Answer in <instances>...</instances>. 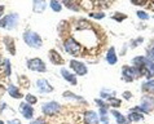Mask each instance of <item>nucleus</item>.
Segmentation results:
<instances>
[{
  "label": "nucleus",
  "instance_id": "obj_16",
  "mask_svg": "<svg viewBox=\"0 0 154 124\" xmlns=\"http://www.w3.org/2000/svg\"><path fill=\"white\" fill-rule=\"evenodd\" d=\"M4 44H5V48L8 49V52L11 54H16V47H14V39L12 36H5L4 38Z\"/></svg>",
  "mask_w": 154,
  "mask_h": 124
},
{
  "label": "nucleus",
  "instance_id": "obj_9",
  "mask_svg": "<svg viewBox=\"0 0 154 124\" xmlns=\"http://www.w3.org/2000/svg\"><path fill=\"white\" fill-rule=\"evenodd\" d=\"M36 89L43 95H48V93L53 92V87L51 85V83L47 79H38L36 80Z\"/></svg>",
  "mask_w": 154,
  "mask_h": 124
},
{
  "label": "nucleus",
  "instance_id": "obj_8",
  "mask_svg": "<svg viewBox=\"0 0 154 124\" xmlns=\"http://www.w3.org/2000/svg\"><path fill=\"white\" fill-rule=\"evenodd\" d=\"M70 67H71V70L79 76H84L88 72L87 66H85L83 62L76 61V59H71L70 61Z\"/></svg>",
  "mask_w": 154,
  "mask_h": 124
},
{
  "label": "nucleus",
  "instance_id": "obj_23",
  "mask_svg": "<svg viewBox=\"0 0 154 124\" xmlns=\"http://www.w3.org/2000/svg\"><path fill=\"white\" fill-rule=\"evenodd\" d=\"M121 104H122L121 100L115 98L114 96L108 98V105H109V106H112V107H119V106H121Z\"/></svg>",
  "mask_w": 154,
  "mask_h": 124
},
{
  "label": "nucleus",
  "instance_id": "obj_39",
  "mask_svg": "<svg viewBox=\"0 0 154 124\" xmlns=\"http://www.w3.org/2000/svg\"><path fill=\"white\" fill-rule=\"evenodd\" d=\"M4 61H5V59H4V58L2 57V56H0V65H3V63H4Z\"/></svg>",
  "mask_w": 154,
  "mask_h": 124
},
{
  "label": "nucleus",
  "instance_id": "obj_5",
  "mask_svg": "<svg viewBox=\"0 0 154 124\" xmlns=\"http://www.w3.org/2000/svg\"><path fill=\"white\" fill-rule=\"evenodd\" d=\"M61 110V105L56 101H51V102H45L44 105L42 106V111L43 114L47 115V116H53V115H57Z\"/></svg>",
  "mask_w": 154,
  "mask_h": 124
},
{
  "label": "nucleus",
  "instance_id": "obj_26",
  "mask_svg": "<svg viewBox=\"0 0 154 124\" xmlns=\"http://www.w3.org/2000/svg\"><path fill=\"white\" fill-rule=\"evenodd\" d=\"M65 98H74V100H76V101H84L83 100V97H80V96H76V95H74L72 92H70V91H67V92H63V95H62Z\"/></svg>",
  "mask_w": 154,
  "mask_h": 124
},
{
  "label": "nucleus",
  "instance_id": "obj_32",
  "mask_svg": "<svg viewBox=\"0 0 154 124\" xmlns=\"http://www.w3.org/2000/svg\"><path fill=\"white\" fill-rule=\"evenodd\" d=\"M89 16H91L92 18H96V20H101V18H104V17H105V13H102V12H98V13H91Z\"/></svg>",
  "mask_w": 154,
  "mask_h": 124
},
{
  "label": "nucleus",
  "instance_id": "obj_30",
  "mask_svg": "<svg viewBox=\"0 0 154 124\" xmlns=\"http://www.w3.org/2000/svg\"><path fill=\"white\" fill-rule=\"evenodd\" d=\"M30 124H47V122H45L44 118H36V119H34V120L30 122Z\"/></svg>",
  "mask_w": 154,
  "mask_h": 124
},
{
  "label": "nucleus",
  "instance_id": "obj_11",
  "mask_svg": "<svg viewBox=\"0 0 154 124\" xmlns=\"http://www.w3.org/2000/svg\"><path fill=\"white\" fill-rule=\"evenodd\" d=\"M84 123L85 124H98L100 123V116L92 110L85 111L84 113Z\"/></svg>",
  "mask_w": 154,
  "mask_h": 124
},
{
  "label": "nucleus",
  "instance_id": "obj_14",
  "mask_svg": "<svg viewBox=\"0 0 154 124\" xmlns=\"http://www.w3.org/2000/svg\"><path fill=\"white\" fill-rule=\"evenodd\" d=\"M47 8V0H32V11L35 13H43Z\"/></svg>",
  "mask_w": 154,
  "mask_h": 124
},
{
  "label": "nucleus",
  "instance_id": "obj_17",
  "mask_svg": "<svg viewBox=\"0 0 154 124\" xmlns=\"http://www.w3.org/2000/svg\"><path fill=\"white\" fill-rule=\"evenodd\" d=\"M106 61H108L109 65H115L118 61V57H117V53H115V48L114 47H110L108 53H106Z\"/></svg>",
  "mask_w": 154,
  "mask_h": 124
},
{
  "label": "nucleus",
  "instance_id": "obj_19",
  "mask_svg": "<svg viewBox=\"0 0 154 124\" xmlns=\"http://www.w3.org/2000/svg\"><path fill=\"white\" fill-rule=\"evenodd\" d=\"M8 93H9V96L12 98H17V100H20V98L23 97V95L21 93V91L16 87V85H13V84H11L9 87H8Z\"/></svg>",
  "mask_w": 154,
  "mask_h": 124
},
{
  "label": "nucleus",
  "instance_id": "obj_20",
  "mask_svg": "<svg viewBox=\"0 0 154 124\" xmlns=\"http://www.w3.org/2000/svg\"><path fill=\"white\" fill-rule=\"evenodd\" d=\"M62 3H63V5H66L71 11H78L79 9L78 0H62Z\"/></svg>",
  "mask_w": 154,
  "mask_h": 124
},
{
  "label": "nucleus",
  "instance_id": "obj_36",
  "mask_svg": "<svg viewBox=\"0 0 154 124\" xmlns=\"http://www.w3.org/2000/svg\"><path fill=\"white\" fill-rule=\"evenodd\" d=\"M8 124H21V122L18 120V119H12V120L8 122Z\"/></svg>",
  "mask_w": 154,
  "mask_h": 124
},
{
  "label": "nucleus",
  "instance_id": "obj_41",
  "mask_svg": "<svg viewBox=\"0 0 154 124\" xmlns=\"http://www.w3.org/2000/svg\"><path fill=\"white\" fill-rule=\"evenodd\" d=\"M152 92H153V93H154V89H153V91H152Z\"/></svg>",
  "mask_w": 154,
  "mask_h": 124
},
{
  "label": "nucleus",
  "instance_id": "obj_37",
  "mask_svg": "<svg viewBox=\"0 0 154 124\" xmlns=\"http://www.w3.org/2000/svg\"><path fill=\"white\" fill-rule=\"evenodd\" d=\"M132 97V95H131V92H125V98L126 100H130V98Z\"/></svg>",
  "mask_w": 154,
  "mask_h": 124
},
{
  "label": "nucleus",
  "instance_id": "obj_1",
  "mask_svg": "<svg viewBox=\"0 0 154 124\" xmlns=\"http://www.w3.org/2000/svg\"><path fill=\"white\" fill-rule=\"evenodd\" d=\"M143 76V71L135 66H123L122 67V78L125 82L131 83L134 82L135 79Z\"/></svg>",
  "mask_w": 154,
  "mask_h": 124
},
{
  "label": "nucleus",
  "instance_id": "obj_13",
  "mask_svg": "<svg viewBox=\"0 0 154 124\" xmlns=\"http://www.w3.org/2000/svg\"><path fill=\"white\" fill-rule=\"evenodd\" d=\"M149 62V59L146 57H144V56H139V57H135L134 59H132V63H134L135 67H137V69H140L141 71H143L145 67H146Z\"/></svg>",
  "mask_w": 154,
  "mask_h": 124
},
{
  "label": "nucleus",
  "instance_id": "obj_21",
  "mask_svg": "<svg viewBox=\"0 0 154 124\" xmlns=\"http://www.w3.org/2000/svg\"><path fill=\"white\" fill-rule=\"evenodd\" d=\"M112 114L114 115V118L117 119V123H118V124H126V123H127V119L123 116L121 113H118L117 110H112Z\"/></svg>",
  "mask_w": 154,
  "mask_h": 124
},
{
  "label": "nucleus",
  "instance_id": "obj_22",
  "mask_svg": "<svg viewBox=\"0 0 154 124\" xmlns=\"http://www.w3.org/2000/svg\"><path fill=\"white\" fill-rule=\"evenodd\" d=\"M49 7L52 8V11L53 12H61L62 11V4L58 2V0H51V3H49Z\"/></svg>",
  "mask_w": 154,
  "mask_h": 124
},
{
  "label": "nucleus",
  "instance_id": "obj_6",
  "mask_svg": "<svg viewBox=\"0 0 154 124\" xmlns=\"http://www.w3.org/2000/svg\"><path fill=\"white\" fill-rule=\"evenodd\" d=\"M27 69L31 70V71H35V72H45L47 71V66L45 63L43 62L42 58H30L27 59Z\"/></svg>",
  "mask_w": 154,
  "mask_h": 124
},
{
  "label": "nucleus",
  "instance_id": "obj_31",
  "mask_svg": "<svg viewBox=\"0 0 154 124\" xmlns=\"http://www.w3.org/2000/svg\"><path fill=\"white\" fill-rule=\"evenodd\" d=\"M131 3L134 4V5H140V7H143V5H145V4L148 3V0H131Z\"/></svg>",
  "mask_w": 154,
  "mask_h": 124
},
{
  "label": "nucleus",
  "instance_id": "obj_28",
  "mask_svg": "<svg viewBox=\"0 0 154 124\" xmlns=\"http://www.w3.org/2000/svg\"><path fill=\"white\" fill-rule=\"evenodd\" d=\"M136 14H137L139 18H140V20H143V21L149 20V14H148V13H145L144 11H137V12H136Z\"/></svg>",
  "mask_w": 154,
  "mask_h": 124
},
{
  "label": "nucleus",
  "instance_id": "obj_4",
  "mask_svg": "<svg viewBox=\"0 0 154 124\" xmlns=\"http://www.w3.org/2000/svg\"><path fill=\"white\" fill-rule=\"evenodd\" d=\"M63 48H65L66 53L70 54V56H78L80 53L79 43L75 39H72V38H67V39L63 41Z\"/></svg>",
  "mask_w": 154,
  "mask_h": 124
},
{
  "label": "nucleus",
  "instance_id": "obj_24",
  "mask_svg": "<svg viewBox=\"0 0 154 124\" xmlns=\"http://www.w3.org/2000/svg\"><path fill=\"white\" fill-rule=\"evenodd\" d=\"M154 89V80H148L146 83H144L143 84V91L144 92H152Z\"/></svg>",
  "mask_w": 154,
  "mask_h": 124
},
{
  "label": "nucleus",
  "instance_id": "obj_10",
  "mask_svg": "<svg viewBox=\"0 0 154 124\" xmlns=\"http://www.w3.org/2000/svg\"><path fill=\"white\" fill-rule=\"evenodd\" d=\"M20 113L22 114V116L25 119H32L34 118V109L31 105L26 104V102H22L20 105Z\"/></svg>",
  "mask_w": 154,
  "mask_h": 124
},
{
  "label": "nucleus",
  "instance_id": "obj_27",
  "mask_svg": "<svg viewBox=\"0 0 154 124\" xmlns=\"http://www.w3.org/2000/svg\"><path fill=\"white\" fill-rule=\"evenodd\" d=\"M3 66H4V72H5V75L9 76L11 72H12V70H11V61H9V59H5L4 63H3Z\"/></svg>",
  "mask_w": 154,
  "mask_h": 124
},
{
  "label": "nucleus",
  "instance_id": "obj_18",
  "mask_svg": "<svg viewBox=\"0 0 154 124\" xmlns=\"http://www.w3.org/2000/svg\"><path fill=\"white\" fill-rule=\"evenodd\" d=\"M144 119V115L140 113V111H136L132 109L130 111V114H128V116H127V120L128 122H140V120H143Z\"/></svg>",
  "mask_w": 154,
  "mask_h": 124
},
{
  "label": "nucleus",
  "instance_id": "obj_12",
  "mask_svg": "<svg viewBox=\"0 0 154 124\" xmlns=\"http://www.w3.org/2000/svg\"><path fill=\"white\" fill-rule=\"evenodd\" d=\"M48 57H49V61L52 62L53 65H63V63H65L63 58L61 57V54H60L56 49H51L48 53Z\"/></svg>",
  "mask_w": 154,
  "mask_h": 124
},
{
  "label": "nucleus",
  "instance_id": "obj_3",
  "mask_svg": "<svg viewBox=\"0 0 154 124\" xmlns=\"http://www.w3.org/2000/svg\"><path fill=\"white\" fill-rule=\"evenodd\" d=\"M18 20H20V16L17 13L7 14L5 17H3V18L0 20V27L8 29V30L16 29L17 26H18Z\"/></svg>",
  "mask_w": 154,
  "mask_h": 124
},
{
  "label": "nucleus",
  "instance_id": "obj_40",
  "mask_svg": "<svg viewBox=\"0 0 154 124\" xmlns=\"http://www.w3.org/2000/svg\"><path fill=\"white\" fill-rule=\"evenodd\" d=\"M0 124H4V123H3V122H2V120H0Z\"/></svg>",
  "mask_w": 154,
  "mask_h": 124
},
{
  "label": "nucleus",
  "instance_id": "obj_29",
  "mask_svg": "<svg viewBox=\"0 0 154 124\" xmlns=\"http://www.w3.org/2000/svg\"><path fill=\"white\" fill-rule=\"evenodd\" d=\"M127 18V16L126 14H123V13H115L114 16H113V20H115V21H118V22H122L123 20H126Z\"/></svg>",
  "mask_w": 154,
  "mask_h": 124
},
{
  "label": "nucleus",
  "instance_id": "obj_33",
  "mask_svg": "<svg viewBox=\"0 0 154 124\" xmlns=\"http://www.w3.org/2000/svg\"><path fill=\"white\" fill-rule=\"evenodd\" d=\"M95 102L97 104L98 107H109V105H108V104H105V102L102 101V100H95Z\"/></svg>",
  "mask_w": 154,
  "mask_h": 124
},
{
  "label": "nucleus",
  "instance_id": "obj_35",
  "mask_svg": "<svg viewBox=\"0 0 154 124\" xmlns=\"http://www.w3.org/2000/svg\"><path fill=\"white\" fill-rule=\"evenodd\" d=\"M146 58H148L150 62H154V47L150 49V52H149V54H148V57H146Z\"/></svg>",
  "mask_w": 154,
  "mask_h": 124
},
{
  "label": "nucleus",
  "instance_id": "obj_38",
  "mask_svg": "<svg viewBox=\"0 0 154 124\" xmlns=\"http://www.w3.org/2000/svg\"><path fill=\"white\" fill-rule=\"evenodd\" d=\"M4 9H5V7H4V5H0V17L3 16V13H4Z\"/></svg>",
  "mask_w": 154,
  "mask_h": 124
},
{
  "label": "nucleus",
  "instance_id": "obj_15",
  "mask_svg": "<svg viewBox=\"0 0 154 124\" xmlns=\"http://www.w3.org/2000/svg\"><path fill=\"white\" fill-rule=\"evenodd\" d=\"M61 75L67 83H70L71 85H76V76H75V74L70 72L67 69H61Z\"/></svg>",
  "mask_w": 154,
  "mask_h": 124
},
{
  "label": "nucleus",
  "instance_id": "obj_2",
  "mask_svg": "<svg viewBox=\"0 0 154 124\" xmlns=\"http://www.w3.org/2000/svg\"><path fill=\"white\" fill-rule=\"evenodd\" d=\"M22 38H23V41L26 43L29 47H31V48H40V47L43 45V40H42V38L38 32H34V31L27 30V31L23 32Z\"/></svg>",
  "mask_w": 154,
  "mask_h": 124
},
{
  "label": "nucleus",
  "instance_id": "obj_25",
  "mask_svg": "<svg viewBox=\"0 0 154 124\" xmlns=\"http://www.w3.org/2000/svg\"><path fill=\"white\" fill-rule=\"evenodd\" d=\"M25 100H26V104H29V105H35L36 102H38V98H36V96H34V95H31V93H27L26 95V97H25Z\"/></svg>",
  "mask_w": 154,
  "mask_h": 124
},
{
  "label": "nucleus",
  "instance_id": "obj_7",
  "mask_svg": "<svg viewBox=\"0 0 154 124\" xmlns=\"http://www.w3.org/2000/svg\"><path fill=\"white\" fill-rule=\"evenodd\" d=\"M153 109H154V98H152L150 96H144L143 98H141L140 106L134 107V110L140 111V113H144V114L149 113V111L153 110Z\"/></svg>",
  "mask_w": 154,
  "mask_h": 124
},
{
  "label": "nucleus",
  "instance_id": "obj_34",
  "mask_svg": "<svg viewBox=\"0 0 154 124\" xmlns=\"http://www.w3.org/2000/svg\"><path fill=\"white\" fill-rule=\"evenodd\" d=\"M143 40H144V38H137V39H136V40H134V43H132V44H131V47H132V48H135L136 45L141 44V43H143Z\"/></svg>",
  "mask_w": 154,
  "mask_h": 124
}]
</instances>
